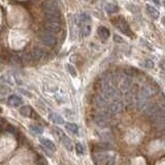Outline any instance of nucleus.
<instances>
[{
	"label": "nucleus",
	"instance_id": "nucleus-1",
	"mask_svg": "<svg viewBox=\"0 0 165 165\" xmlns=\"http://www.w3.org/2000/svg\"><path fill=\"white\" fill-rule=\"evenodd\" d=\"M80 34L82 36H89L91 33V18L88 13H80Z\"/></svg>",
	"mask_w": 165,
	"mask_h": 165
},
{
	"label": "nucleus",
	"instance_id": "nucleus-2",
	"mask_svg": "<svg viewBox=\"0 0 165 165\" xmlns=\"http://www.w3.org/2000/svg\"><path fill=\"white\" fill-rule=\"evenodd\" d=\"M113 24L118 28L119 30L121 31L122 33H124L125 35H128V36H131V35H132L130 27H129L128 23L126 22V20L124 19V18H122V17L116 18V19L113 20Z\"/></svg>",
	"mask_w": 165,
	"mask_h": 165
},
{
	"label": "nucleus",
	"instance_id": "nucleus-3",
	"mask_svg": "<svg viewBox=\"0 0 165 165\" xmlns=\"http://www.w3.org/2000/svg\"><path fill=\"white\" fill-rule=\"evenodd\" d=\"M43 9L44 13H55V15H60V9H59L57 3L53 0H47L43 3Z\"/></svg>",
	"mask_w": 165,
	"mask_h": 165
},
{
	"label": "nucleus",
	"instance_id": "nucleus-4",
	"mask_svg": "<svg viewBox=\"0 0 165 165\" xmlns=\"http://www.w3.org/2000/svg\"><path fill=\"white\" fill-rule=\"evenodd\" d=\"M39 40L41 43H44V44L47 45H55L56 44V37L55 35L51 33V32H48V31H44V32L39 33Z\"/></svg>",
	"mask_w": 165,
	"mask_h": 165
},
{
	"label": "nucleus",
	"instance_id": "nucleus-5",
	"mask_svg": "<svg viewBox=\"0 0 165 165\" xmlns=\"http://www.w3.org/2000/svg\"><path fill=\"white\" fill-rule=\"evenodd\" d=\"M44 51L41 50V49H33L32 51L29 53V56H30V59H31V62H35V61H39L41 58L44 56Z\"/></svg>",
	"mask_w": 165,
	"mask_h": 165
},
{
	"label": "nucleus",
	"instance_id": "nucleus-6",
	"mask_svg": "<svg viewBox=\"0 0 165 165\" xmlns=\"http://www.w3.org/2000/svg\"><path fill=\"white\" fill-rule=\"evenodd\" d=\"M44 29H45V31H48V32L56 34L61 30V27H60V24L59 23L44 22Z\"/></svg>",
	"mask_w": 165,
	"mask_h": 165
},
{
	"label": "nucleus",
	"instance_id": "nucleus-7",
	"mask_svg": "<svg viewBox=\"0 0 165 165\" xmlns=\"http://www.w3.org/2000/svg\"><path fill=\"white\" fill-rule=\"evenodd\" d=\"M152 120L156 125L165 127V111L164 110L160 111L157 115L154 116V117L152 118Z\"/></svg>",
	"mask_w": 165,
	"mask_h": 165
},
{
	"label": "nucleus",
	"instance_id": "nucleus-8",
	"mask_svg": "<svg viewBox=\"0 0 165 165\" xmlns=\"http://www.w3.org/2000/svg\"><path fill=\"white\" fill-rule=\"evenodd\" d=\"M8 105H10V106L17 107V106H20V105L23 103V99L20 96L13 94V95L8 96Z\"/></svg>",
	"mask_w": 165,
	"mask_h": 165
},
{
	"label": "nucleus",
	"instance_id": "nucleus-9",
	"mask_svg": "<svg viewBox=\"0 0 165 165\" xmlns=\"http://www.w3.org/2000/svg\"><path fill=\"white\" fill-rule=\"evenodd\" d=\"M39 142L44 146V148L50 150L51 152L54 153L55 151H56V146H55V143L53 142L52 140L49 139V138H47V137H39Z\"/></svg>",
	"mask_w": 165,
	"mask_h": 165
},
{
	"label": "nucleus",
	"instance_id": "nucleus-10",
	"mask_svg": "<svg viewBox=\"0 0 165 165\" xmlns=\"http://www.w3.org/2000/svg\"><path fill=\"white\" fill-rule=\"evenodd\" d=\"M122 103L119 102L118 100H115L114 102H111L108 105V111H111V114H118L122 111Z\"/></svg>",
	"mask_w": 165,
	"mask_h": 165
},
{
	"label": "nucleus",
	"instance_id": "nucleus-11",
	"mask_svg": "<svg viewBox=\"0 0 165 165\" xmlns=\"http://www.w3.org/2000/svg\"><path fill=\"white\" fill-rule=\"evenodd\" d=\"M44 21L51 23H60V15L44 13Z\"/></svg>",
	"mask_w": 165,
	"mask_h": 165
},
{
	"label": "nucleus",
	"instance_id": "nucleus-12",
	"mask_svg": "<svg viewBox=\"0 0 165 165\" xmlns=\"http://www.w3.org/2000/svg\"><path fill=\"white\" fill-rule=\"evenodd\" d=\"M50 120L55 123V124H58V125H62L64 124V119H63L60 115H58L57 113H51L50 116H49Z\"/></svg>",
	"mask_w": 165,
	"mask_h": 165
},
{
	"label": "nucleus",
	"instance_id": "nucleus-13",
	"mask_svg": "<svg viewBox=\"0 0 165 165\" xmlns=\"http://www.w3.org/2000/svg\"><path fill=\"white\" fill-rule=\"evenodd\" d=\"M97 33H98V35H99L101 38H103V39H107V38L110 37V35H111V31L108 30V28H106V27L100 26L97 29Z\"/></svg>",
	"mask_w": 165,
	"mask_h": 165
},
{
	"label": "nucleus",
	"instance_id": "nucleus-14",
	"mask_svg": "<svg viewBox=\"0 0 165 165\" xmlns=\"http://www.w3.org/2000/svg\"><path fill=\"white\" fill-rule=\"evenodd\" d=\"M61 140V142H62V145L65 147L66 149H67L68 151H72L73 150V145H72V142H71V139H70L67 135H63L62 137L60 138Z\"/></svg>",
	"mask_w": 165,
	"mask_h": 165
},
{
	"label": "nucleus",
	"instance_id": "nucleus-15",
	"mask_svg": "<svg viewBox=\"0 0 165 165\" xmlns=\"http://www.w3.org/2000/svg\"><path fill=\"white\" fill-rule=\"evenodd\" d=\"M105 12H106L108 15H113L119 12V8L117 4H114V3H107L105 5Z\"/></svg>",
	"mask_w": 165,
	"mask_h": 165
},
{
	"label": "nucleus",
	"instance_id": "nucleus-16",
	"mask_svg": "<svg viewBox=\"0 0 165 165\" xmlns=\"http://www.w3.org/2000/svg\"><path fill=\"white\" fill-rule=\"evenodd\" d=\"M65 127H66V129H67L69 132L73 133V134H78V133H79V126L76 124H75V123H70V122L66 123Z\"/></svg>",
	"mask_w": 165,
	"mask_h": 165
},
{
	"label": "nucleus",
	"instance_id": "nucleus-17",
	"mask_svg": "<svg viewBox=\"0 0 165 165\" xmlns=\"http://www.w3.org/2000/svg\"><path fill=\"white\" fill-rule=\"evenodd\" d=\"M147 10H148V13H149V15L153 18V19H155L157 20L158 18H159V12L155 8H153V6H151L149 4H147Z\"/></svg>",
	"mask_w": 165,
	"mask_h": 165
},
{
	"label": "nucleus",
	"instance_id": "nucleus-18",
	"mask_svg": "<svg viewBox=\"0 0 165 165\" xmlns=\"http://www.w3.org/2000/svg\"><path fill=\"white\" fill-rule=\"evenodd\" d=\"M20 113L22 114L23 116H25V117H31V114H32L33 111H32V108H31L30 106H28V105H25V106L21 107Z\"/></svg>",
	"mask_w": 165,
	"mask_h": 165
},
{
	"label": "nucleus",
	"instance_id": "nucleus-19",
	"mask_svg": "<svg viewBox=\"0 0 165 165\" xmlns=\"http://www.w3.org/2000/svg\"><path fill=\"white\" fill-rule=\"evenodd\" d=\"M132 85V82L130 79H125V80H122V83H121V88L123 90H128L129 88L131 87Z\"/></svg>",
	"mask_w": 165,
	"mask_h": 165
},
{
	"label": "nucleus",
	"instance_id": "nucleus-20",
	"mask_svg": "<svg viewBox=\"0 0 165 165\" xmlns=\"http://www.w3.org/2000/svg\"><path fill=\"white\" fill-rule=\"evenodd\" d=\"M30 131L32 132V133H35V134H41V133L44 132V129L39 127V126H37V125H31L30 127Z\"/></svg>",
	"mask_w": 165,
	"mask_h": 165
},
{
	"label": "nucleus",
	"instance_id": "nucleus-21",
	"mask_svg": "<svg viewBox=\"0 0 165 165\" xmlns=\"http://www.w3.org/2000/svg\"><path fill=\"white\" fill-rule=\"evenodd\" d=\"M66 68H67L68 72L70 73V75L73 76V78H75L76 76V71H75V68L73 67V66L71 64H67L66 65Z\"/></svg>",
	"mask_w": 165,
	"mask_h": 165
},
{
	"label": "nucleus",
	"instance_id": "nucleus-22",
	"mask_svg": "<svg viewBox=\"0 0 165 165\" xmlns=\"http://www.w3.org/2000/svg\"><path fill=\"white\" fill-rule=\"evenodd\" d=\"M53 131H54L55 135L57 136V137H59V138H61L62 136L64 135V133H63V131L61 130L60 128H58V127H54V128H53Z\"/></svg>",
	"mask_w": 165,
	"mask_h": 165
},
{
	"label": "nucleus",
	"instance_id": "nucleus-23",
	"mask_svg": "<svg viewBox=\"0 0 165 165\" xmlns=\"http://www.w3.org/2000/svg\"><path fill=\"white\" fill-rule=\"evenodd\" d=\"M75 151H76V153H78L79 155H84V154H85V150H84V147L80 145V143H76Z\"/></svg>",
	"mask_w": 165,
	"mask_h": 165
},
{
	"label": "nucleus",
	"instance_id": "nucleus-24",
	"mask_svg": "<svg viewBox=\"0 0 165 165\" xmlns=\"http://www.w3.org/2000/svg\"><path fill=\"white\" fill-rule=\"evenodd\" d=\"M145 66L147 68L152 69L154 67V62L152 60H150V59H147V60L145 61Z\"/></svg>",
	"mask_w": 165,
	"mask_h": 165
},
{
	"label": "nucleus",
	"instance_id": "nucleus-25",
	"mask_svg": "<svg viewBox=\"0 0 165 165\" xmlns=\"http://www.w3.org/2000/svg\"><path fill=\"white\" fill-rule=\"evenodd\" d=\"M114 38H115V41H119V43H123V39H121V37L119 36V35H115L114 36Z\"/></svg>",
	"mask_w": 165,
	"mask_h": 165
},
{
	"label": "nucleus",
	"instance_id": "nucleus-26",
	"mask_svg": "<svg viewBox=\"0 0 165 165\" xmlns=\"http://www.w3.org/2000/svg\"><path fill=\"white\" fill-rule=\"evenodd\" d=\"M153 2L157 5H160V0H153Z\"/></svg>",
	"mask_w": 165,
	"mask_h": 165
},
{
	"label": "nucleus",
	"instance_id": "nucleus-27",
	"mask_svg": "<svg viewBox=\"0 0 165 165\" xmlns=\"http://www.w3.org/2000/svg\"><path fill=\"white\" fill-rule=\"evenodd\" d=\"M162 23L164 24V25H165V17L163 18V19H162Z\"/></svg>",
	"mask_w": 165,
	"mask_h": 165
},
{
	"label": "nucleus",
	"instance_id": "nucleus-28",
	"mask_svg": "<svg viewBox=\"0 0 165 165\" xmlns=\"http://www.w3.org/2000/svg\"><path fill=\"white\" fill-rule=\"evenodd\" d=\"M164 8H165V1H164Z\"/></svg>",
	"mask_w": 165,
	"mask_h": 165
},
{
	"label": "nucleus",
	"instance_id": "nucleus-29",
	"mask_svg": "<svg viewBox=\"0 0 165 165\" xmlns=\"http://www.w3.org/2000/svg\"><path fill=\"white\" fill-rule=\"evenodd\" d=\"M86 1H87V0H86Z\"/></svg>",
	"mask_w": 165,
	"mask_h": 165
}]
</instances>
